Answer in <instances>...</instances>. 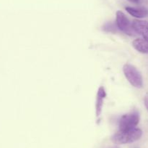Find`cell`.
I'll list each match as a JSON object with an SVG mask.
<instances>
[{
  "mask_svg": "<svg viewBox=\"0 0 148 148\" xmlns=\"http://www.w3.org/2000/svg\"><path fill=\"white\" fill-rule=\"evenodd\" d=\"M143 131L140 129H133L130 130L120 131L114 133L111 137L114 143L117 145H124L136 142L141 138Z\"/></svg>",
  "mask_w": 148,
  "mask_h": 148,
  "instance_id": "cell-1",
  "label": "cell"
},
{
  "mask_svg": "<svg viewBox=\"0 0 148 148\" xmlns=\"http://www.w3.org/2000/svg\"><path fill=\"white\" fill-rule=\"evenodd\" d=\"M123 71L125 77L131 85L136 88H142L143 86V79L140 71L136 67L131 64L127 63L123 67Z\"/></svg>",
  "mask_w": 148,
  "mask_h": 148,
  "instance_id": "cell-2",
  "label": "cell"
},
{
  "mask_svg": "<svg viewBox=\"0 0 148 148\" xmlns=\"http://www.w3.org/2000/svg\"><path fill=\"white\" fill-rule=\"evenodd\" d=\"M140 122V115L137 111H133L128 114L124 115L119 122L120 131L130 130L135 129Z\"/></svg>",
  "mask_w": 148,
  "mask_h": 148,
  "instance_id": "cell-3",
  "label": "cell"
},
{
  "mask_svg": "<svg viewBox=\"0 0 148 148\" xmlns=\"http://www.w3.org/2000/svg\"><path fill=\"white\" fill-rule=\"evenodd\" d=\"M116 23L117 28L119 30L130 36H132V35H134V33H136L132 27V23L130 21L128 17L123 12L119 10L116 12Z\"/></svg>",
  "mask_w": 148,
  "mask_h": 148,
  "instance_id": "cell-4",
  "label": "cell"
},
{
  "mask_svg": "<svg viewBox=\"0 0 148 148\" xmlns=\"http://www.w3.org/2000/svg\"><path fill=\"white\" fill-rule=\"evenodd\" d=\"M132 27L136 33L141 35L143 39L148 41V22L145 20H134Z\"/></svg>",
  "mask_w": 148,
  "mask_h": 148,
  "instance_id": "cell-5",
  "label": "cell"
},
{
  "mask_svg": "<svg viewBox=\"0 0 148 148\" xmlns=\"http://www.w3.org/2000/svg\"><path fill=\"white\" fill-rule=\"evenodd\" d=\"M106 93L105 89L103 86H100L97 92L96 103H95V114L97 117H99L101 115L104 99L106 98Z\"/></svg>",
  "mask_w": 148,
  "mask_h": 148,
  "instance_id": "cell-6",
  "label": "cell"
},
{
  "mask_svg": "<svg viewBox=\"0 0 148 148\" xmlns=\"http://www.w3.org/2000/svg\"><path fill=\"white\" fill-rule=\"evenodd\" d=\"M125 10L129 14L137 18H143L148 15V10L144 7H127Z\"/></svg>",
  "mask_w": 148,
  "mask_h": 148,
  "instance_id": "cell-7",
  "label": "cell"
},
{
  "mask_svg": "<svg viewBox=\"0 0 148 148\" xmlns=\"http://www.w3.org/2000/svg\"><path fill=\"white\" fill-rule=\"evenodd\" d=\"M134 49L141 53L148 54V41L144 39H137L132 42Z\"/></svg>",
  "mask_w": 148,
  "mask_h": 148,
  "instance_id": "cell-8",
  "label": "cell"
},
{
  "mask_svg": "<svg viewBox=\"0 0 148 148\" xmlns=\"http://www.w3.org/2000/svg\"><path fill=\"white\" fill-rule=\"evenodd\" d=\"M104 30L108 32H112V31H116V27L114 26V25L113 23H108L104 26Z\"/></svg>",
  "mask_w": 148,
  "mask_h": 148,
  "instance_id": "cell-9",
  "label": "cell"
},
{
  "mask_svg": "<svg viewBox=\"0 0 148 148\" xmlns=\"http://www.w3.org/2000/svg\"><path fill=\"white\" fill-rule=\"evenodd\" d=\"M130 2L134 3V4H141L143 2V0H127Z\"/></svg>",
  "mask_w": 148,
  "mask_h": 148,
  "instance_id": "cell-10",
  "label": "cell"
},
{
  "mask_svg": "<svg viewBox=\"0 0 148 148\" xmlns=\"http://www.w3.org/2000/svg\"><path fill=\"white\" fill-rule=\"evenodd\" d=\"M145 105L146 108H147L148 111V96H146L145 98Z\"/></svg>",
  "mask_w": 148,
  "mask_h": 148,
  "instance_id": "cell-11",
  "label": "cell"
},
{
  "mask_svg": "<svg viewBox=\"0 0 148 148\" xmlns=\"http://www.w3.org/2000/svg\"><path fill=\"white\" fill-rule=\"evenodd\" d=\"M112 148H119V147H112Z\"/></svg>",
  "mask_w": 148,
  "mask_h": 148,
  "instance_id": "cell-12",
  "label": "cell"
}]
</instances>
